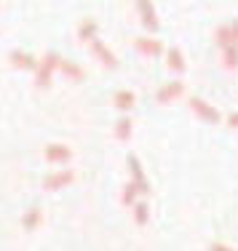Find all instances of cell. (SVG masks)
<instances>
[{
	"label": "cell",
	"instance_id": "20",
	"mask_svg": "<svg viewBox=\"0 0 238 251\" xmlns=\"http://www.w3.org/2000/svg\"><path fill=\"white\" fill-rule=\"evenodd\" d=\"M214 43H217L219 49H225V46L236 43V40H233V27H230V22H228V25H219L217 29H214Z\"/></svg>",
	"mask_w": 238,
	"mask_h": 251
},
{
	"label": "cell",
	"instance_id": "14",
	"mask_svg": "<svg viewBox=\"0 0 238 251\" xmlns=\"http://www.w3.org/2000/svg\"><path fill=\"white\" fill-rule=\"evenodd\" d=\"M97 32H99V25L94 19H83L78 29H75V38H78V43H91L94 38H97Z\"/></svg>",
	"mask_w": 238,
	"mask_h": 251
},
{
	"label": "cell",
	"instance_id": "4",
	"mask_svg": "<svg viewBox=\"0 0 238 251\" xmlns=\"http://www.w3.org/2000/svg\"><path fill=\"white\" fill-rule=\"evenodd\" d=\"M185 91H187V86H185V80H169V83H163V86L158 88V94H156V101L158 104H174L177 99H182L185 97Z\"/></svg>",
	"mask_w": 238,
	"mask_h": 251
},
{
	"label": "cell",
	"instance_id": "7",
	"mask_svg": "<svg viewBox=\"0 0 238 251\" xmlns=\"http://www.w3.org/2000/svg\"><path fill=\"white\" fill-rule=\"evenodd\" d=\"M136 14H139V22L147 32H158L160 22H158L156 8H153V0H136Z\"/></svg>",
	"mask_w": 238,
	"mask_h": 251
},
{
	"label": "cell",
	"instance_id": "8",
	"mask_svg": "<svg viewBox=\"0 0 238 251\" xmlns=\"http://www.w3.org/2000/svg\"><path fill=\"white\" fill-rule=\"evenodd\" d=\"M134 49L139 51L142 56H147V59H156V56H163V53H166L163 43L156 40L153 35H142V38H136L134 40Z\"/></svg>",
	"mask_w": 238,
	"mask_h": 251
},
{
	"label": "cell",
	"instance_id": "1",
	"mask_svg": "<svg viewBox=\"0 0 238 251\" xmlns=\"http://www.w3.org/2000/svg\"><path fill=\"white\" fill-rule=\"evenodd\" d=\"M59 64H62L59 51H46V56L40 59L38 67H35V88H38V91H43V88L51 86L53 73L59 70Z\"/></svg>",
	"mask_w": 238,
	"mask_h": 251
},
{
	"label": "cell",
	"instance_id": "13",
	"mask_svg": "<svg viewBox=\"0 0 238 251\" xmlns=\"http://www.w3.org/2000/svg\"><path fill=\"white\" fill-rule=\"evenodd\" d=\"M136 104V94L132 91V88H121V91L112 94V107L121 112H132Z\"/></svg>",
	"mask_w": 238,
	"mask_h": 251
},
{
	"label": "cell",
	"instance_id": "2",
	"mask_svg": "<svg viewBox=\"0 0 238 251\" xmlns=\"http://www.w3.org/2000/svg\"><path fill=\"white\" fill-rule=\"evenodd\" d=\"M43 160L49 166H67L70 160H73V147L62 145V142H51L43 150Z\"/></svg>",
	"mask_w": 238,
	"mask_h": 251
},
{
	"label": "cell",
	"instance_id": "15",
	"mask_svg": "<svg viewBox=\"0 0 238 251\" xmlns=\"http://www.w3.org/2000/svg\"><path fill=\"white\" fill-rule=\"evenodd\" d=\"M40 225H43V211H40L38 206L27 208L25 217H22V227H25V232H35Z\"/></svg>",
	"mask_w": 238,
	"mask_h": 251
},
{
	"label": "cell",
	"instance_id": "9",
	"mask_svg": "<svg viewBox=\"0 0 238 251\" xmlns=\"http://www.w3.org/2000/svg\"><path fill=\"white\" fill-rule=\"evenodd\" d=\"M126 166H129V176H132L134 182H139V184H142V195H150V193H153V190H150V182H147L145 169H142L139 158H136L134 152H129V155H126Z\"/></svg>",
	"mask_w": 238,
	"mask_h": 251
},
{
	"label": "cell",
	"instance_id": "11",
	"mask_svg": "<svg viewBox=\"0 0 238 251\" xmlns=\"http://www.w3.org/2000/svg\"><path fill=\"white\" fill-rule=\"evenodd\" d=\"M8 62H11V67H14V70H22V73H25V70H35V67H38V59H35L29 51H22V49L11 51Z\"/></svg>",
	"mask_w": 238,
	"mask_h": 251
},
{
	"label": "cell",
	"instance_id": "12",
	"mask_svg": "<svg viewBox=\"0 0 238 251\" xmlns=\"http://www.w3.org/2000/svg\"><path fill=\"white\" fill-rule=\"evenodd\" d=\"M166 67H169L174 75H185L187 64H185V53H182V49H177V46L166 49Z\"/></svg>",
	"mask_w": 238,
	"mask_h": 251
},
{
	"label": "cell",
	"instance_id": "17",
	"mask_svg": "<svg viewBox=\"0 0 238 251\" xmlns=\"http://www.w3.org/2000/svg\"><path fill=\"white\" fill-rule=\"evenodd\" d=\"M132 134H134L132 115H121V118H118V123H115V139L118 142H129V139H132Z\"/></svg>",
	"mask_w": 238,
	"mask_h": 251
},
{
	"label": "cell",
	"instance_id": "19",
	"mask_svg": "<svg viewBox=\"0 0 238 251\" xmlns=\"http://www.w3.org/2000/svg\"><path fill=\"white\" fill-rule=\"evenodd\" d=\"M132 217H134L136 227H145L147 222H150V206H147L145 201H136L132 206Z\"/></svg>",
	"mask_w": 238,
	"mask_h": 251
},
{
	"label": "cell",
	"instance_id": "10",
	"mask_svg": "<svg viewBox=\"0 0 238 251\" xmlns=\"http://www.w3.org/2000/svg\"><path fill=\"white\" fill-rule=\"evenodd\" d=\"M59 73L67 77V83H83V80H86V70H83V64L73 62V59H62Z\"/></svg>",
	"mask_w": 238,
	"mask_h": 251
},
{
	"label": "cell",
	"instance_id": "5",
	"mask_svg": "<svg viewBox=\"0 0 238 251\" xmlns=\"http://www.w3.org/2000/svg\"><path fill=\"white\" fill-rule=\"evenodd\" d=\"M73 182H75V171L73 169H56V171H51V174L43 176V190L56 193V190L70 187Z\"/></svg>",
	"mask_w": 238,
	"mask_h": 251
},
{
	"label": "cell",
	"instance_id": "21",
	"mask_svg": "<svg viewBox=\"0 0 238 251\" xmlns=\"http://www.w3.org/2000/svg\"><path fill=\"white\" fill-rule=\"evenodd\" d=\"M225 123H228L230 128H238V112H230V115L225 118Z\"/></svg>",
	"mask_w": 238,
	"mask_h": 251
},
{
	"label": "cell",
	"instance_id": "18",
	"mask_svg": "<svg viewBox=\"0 0 238 251\" xmlns=\"http://www.w3.org/2000/svg\"><path fill=\"white\" fill-rule=\"evenodd\" d=\"M219 51H222V67L230 70V73H236L238 70V43H230Z\"/></svg>",
	"mask_w": 238,
	"mask_h": 251
},
{
	"label": "cell",
	"instance_id": "6",
	"mask_svg": "<svg viewBox=\"0 0 238 251\" xmlns=\"http://www.w3.org/2000/svg\"><path fill=\"white\" fill-rule=\"evenodd\" d=\"M88 49H91L94 59H97V62L102 64L105 70H115V67H118V56L110 51V46H105V40L94 38L91 43H88Z\"/></svg>",
	"mask_w": 238,
	"mask_h": 251
},
{
	"label": "cell",
	"instance_id": "22",
	"mask_svg": "<svg viewBox=\"0 0 238 251\" xmlns=\"http://www.w3.org/2000/svg\"><path fill=\"white\" fill-rule=\"evenodd\" d=\"M230 27H233V40L238 43V19H233V22H230Z\"/></svg>",
	"mask_w": 238,
	"mask_h": 251
},
{
	"label": "cell",
	"instance_id": "3",
	"mask_svg": "<svg viewBox=\"0 0 238 251\" xmlns=\"http://www.w3.org/2000/svg\"><path fill=\"white\" fill-rule=\"evenodd\" d=\"M190 112H193L198 121H204V123H219L222 121V112H219L214 104H209L206 99H201V97L190 99Z\"/></svg>",
	"mask_w": 238,
	"mask_h": 251
},
{
	"label": "cell",
	"instance_id": "23",
	"mask_svg": "<svg viewBox=\"0 0 238 251\" xmlns=\"http://www.w3.org/2000/svg\"><path fill=\"white\" fill-rule=\"evenodd\" d=\"M209 249H228L225 243H219V241H214V243H209Z\"/></svg>",
	"mask_w": 238,
	"mask_h": 251
},
{
	"label": "cell",
	"instance_id": "16",
	"mask_svg": "<svg viewBox=\"0 0 238 251\" xmlns=\"http://www.w3.org/2000/svg\"><path fill=\"white\" fill-rule=\"evenodd\" d=\"M142 195V184L139 182H134V179H129L126 184H123V193H121V203L123 206H129L132 208L134 203H136V198Z\"/></svg>",
	"mask_w": 238,
	"mask_h": 251
}]
</instances>
